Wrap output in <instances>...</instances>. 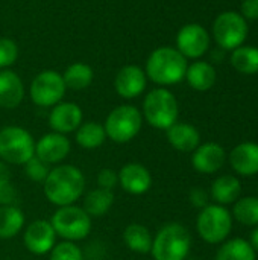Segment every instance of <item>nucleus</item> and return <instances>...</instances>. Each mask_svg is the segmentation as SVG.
<instances>
[{
    "label": "nucleus",
    "mask_w": 258,
    "mask_h": 260,
    "mask_svg": "<svg viewBox=\"0 0 258 260\" xmlns=\"http://www.w3.org/2000/svg\"><path fill=\"white\" fill-rule=\"evenodd\" d=\"M87 189L84 172L75 166L61 163L50 168L47 178L43 183V193L46 200L55 207L76 204L82 200Z\"/></svg>",
    "instance_id": "f257e3e1"
},
{
    "label": "nucleus",
    "mask_w": 258,
    "mask_h": 260,
    "mask_svg": "<svg viewBox=\"0 0 258 260\" xmlns=\"http://www.w3.org/2000/svg\"><path fill=\"white\" fill-rule=\"evenodd\" d=\"M187 67V58H184L178 49L163 46L149 55L144 73L148 79L160 87H169L181 82L186 78Z\"/></svg>",
    "instance_id": "f03ea898"
},
{
    "label": "nucleus",
    "mask_w": 258,
    "mask_h": 260,
    "mask_svg": "<svg viewBox=\"0 0 258 260\" xmlns=\"http://www.w3.org/2000/svg\"><path fill=\"white\" fill-rule=\"evenodd\" d=\"M192 247L189 230L179 222L163 225L152 241L151 254L154 260H186Z\"/></svg>",
    "instance_id": "7ed1b4c3"
},
{
    "label": "nucleus",
    "mask_w": 258,
    "mask_h": 260,
    "mask_svg": "<svg viewBox=\"0 0 258 260\" xmlns=\"http://www.w3.org/2000/svg\"><path fill=\"white\" fill-rule=\"evenodd\" d=\"M143 120L155 129H167L178 122L179 107L175 94L166 87L151 90L143 101Z\"/></svg>",
    "instance_id": "20e7f679"
},
{
    "label": "nucleus",
    "mask_w": 258,
    "mask_h": 260,
    "mask_svg": "<svg viewBox=\"0 0 258 260\" xmlns=\"http://www.w3.org/2000/svg\"><path fill=\"white\" fill-rule=\"evenodd\" d=\"M56 236L62 241L79 242L84 241L93 229V219L87 212L76 204L56 207L52 218L49 219Z\"/></svg>",
    "instance_id": "39448f33"
},
{
    "label": "nucleus",
    "mask_w": 258,
    "mask_h": 260,
    "mask_svg": "<svg viewBox=\"0 0 258 260\" xmlns=\"http://www.w3.org/2000/svg\"><path fill=\"white\" fill-rule=\"evenodd\" d=\"M35 155L33 136L18 125L0 129V160L6 165L23 166Z\"/></svg>",
    "instance_id": "423d86ee"
},
{
    "label": "nucleus",
    "mask_w": 258,
    "mask_h": 260,
    "mask_svg": "<svg viewBox=\"0 0 258 260\" xmlns=\"http://www.w3.org/2000/svg\"><path fill=\"white\" fill-rule=\"evenodd\" d=\"M143 126V114L134 105H119L109 111L103 128L106 139L114 143L125 145L134 140Z\"/></svg>",
    "instance_id": "0eeeda50"
},
{
    "label": "nucleus",
    "mask_w": 258,
    "mask_h": 260,
    "mask_svg": "<svg viewBox=\"0 0 258 260\" xmlns=\"http://www.w3.org/2000/svg\"><path fill=\"white\" fill-rule=\"evenodd\" d=\"M196 229L199 236L208 244L224 242L233 229L231 213L219 204H208L204 207L196 219Z\"/></svg>",
    "instance_id": "6e6552de"
},
{
    "label": "nucleus",
    "mask_w": 258,
    "mask_h": 260,
    "mask_svg": "<svg viewBox=\"0 0 258 260\" xmlns=\"http://www.w3.org/2000/svg\"><path fill=\"white\" fill-rule=\"evenodd\" d=\"M65 84L62 75L56 70H43L30 82L29 96L36 107L52 108L62 102L65 94Z\"/></svg>",
    "instance_id": "1a4fd4ad"
},
{
    "label": "nucleus",
    "mask_w": 258,
    "mask_h": 260,
    "mask_svg": "<svg viewBox=\"0 0 258 260\" xmlns=\"http://www.w3.org/2000/svg\"><path fill=\"white\" fill-rule=\"evenodd\" d=\"M213 35L216 43L227 49L234 50L243 44L248 35V23L246 20L234 11L222 12L213 24Z\"/></svg>",
    "instance_id": "9d476101"
},
{
    "label": "nucleus",
    "mask_w": 258,
    "mask_h": 260,
    "mask_svg": "<svg viewBox=\"0 0 258 260\" xmlns=\"http://www.w3.org/2000/svg\"><path fill=\"white\" fill-rule=\"evenodd\" d=\"M21 233L24 248L35 256L49 254L58 238L49 219H35L24 225Z\"/></svg>",
    "instance_id": "9b49d317"
},
{
    "label": "nucleus",
    "mask_w": 258,
    "mask_h": 260,
    "mask_svg": "<svg viewBox=\"0 0 258 260\" xmlns=\"http://www.w3.org/2000/svg\"><path fill=\"white\" fill-rule=\"evenodd\" d=\"M71 151V142L67 136L59 133H47L35 140V157L46 165L56 166L61 165Z\"/></svg>",
    "instance_id": "f8f14e48"
},
{
    "label": "nucleus",
    "mask_w": 258,
    "mask_h": 260,
    "mask_svg": "<svg viewBox=\"0 0 258 260\" xmlns=\"http://www.w3.org/2000/svg\"><path fill=\"white\" fill-rule=\"evenodd\" d=\"M210 47V35L198 23L182 26L176 35V49L184 58H201Z\"/></svg>",
    "instance_id": "ddd939ff"
},
{
    "label": "nucleus",
    "mask_w": 258,
    "mask_h": 260,
    "mask_svg": "<svg viewBox=\"0 0 258 260\" xmlns=\"http://www.w3.org/2000/svg\"><path fill=\"white\" fill-rule=\"evenodd\" d=\"M119 174V186L129 195H144L152 187V174L151 171L138 163L129 161L120 168Z\"/></svg>",
    "instance_id": "4468645a"
},
{
    "label": "nucleus",
    "mask_w": 258,
    "mask_h": 260,
    "mask_svg": "<svg viewBox=\"0 0 258 260\" xmlns=\"http://www.w3.org/2000/svg\"><path fill=\"white\" fill-rule=\"evenodd\" d=\"M84 122V113L75 102H59L52 107L49 114V126L52 131L59 134L75 133Z\"/></svg>",
    "instance_id": "2eb2a0df"
},
{
    "label": "nucleus",
    "mask_w": 258,
    "mask_h": 260,
    "mask_svg": "<svg viewBox=\"0 0 258 260\" xmlns=\"http://www.w3.org/2000/svg\"><path fill=\"white\" fill-rule=\"evenodd\" d=\"M148 85V76L138 66L129 64L122 67L114 78L116 93L123 99H135L144 93Z\"/></svg>",
    "instance_id": "dca6fc26"
},
{
    "label": "nucleus",
    "mask_w": 258,
    "mask_h": 260,
    "mask_svg": "<svg viewBox=\"0 0 258 260\" xmlns=\"http://www.w3.org/2000/svg\"><path fill=\"white\" fill-rule=\"evenodd\" d=\"M227 160L225 149L213 142L199 145L192 155L193 168L201 174H214L217 172Z\"/></svg>",
    "instance_id": "f3484780"
},
{
    "label": "nucleus",
    "mask_w": 258,
    "mask_h": 260,
    "mask_svg": "<svg viewBox=\"0 0 258 260\" xmlns=\"http://www.w3.org/2000/svg\"><path fill=\"white\" fill-rule=\"evenodd\" d=\"M24 99V84L21 78L9 70H0V107L5 110L17 108Z\"/></svg>",
    "instance_id": "a211bd4d"
},
{
    "label": "nucleus",
    "mask_w": 258,
    "mask_h": 260,
    "mask_svg": "<svg viewBox=\"0 0 258 260\" xmlns=\"http://www.w3.org/2000/svg\"><path fill=\"white\" fill-rule=\"evenodd\" d=\"M166 136L172 148L179 152H193L201 145L199 131L186 122H175L166 129Z\"/></svg>",
    "instance_id": "6ab92c4d"
},
{
    "label": "nucleus",
    "mask_w": 258,
    "mask_h": 260,
    "mask_svg": "<svg viewBox=\"0 0 258 260\" xmlns=\"http://www.w3.org/2000/svg\"><path fill=\"white\" fill-rule=\"evenodd\" d=\"M230 163L233 169L243 177L258 174V145L245 142L237 145L230 154Z\"/></svg>",
    "instance_id": "aec40b11"
},
{
    "label": "nucleus",
    "mask_w": 258,
    "mask_h": 260,
    "mask_svg": "<svg viewBox=\"0 0 258 260\" xmlns=\"http://www.w3.org/2000/svg\"><path fill=\"white\" fill-rule=\"evenodd\" d=\"M113 204H114V192L113 190L94 187V189L84 193L81 207L93 219V218L105 216L111 210Z\"/></svg>",
    "instance_id": "412c9836"
},
{
    "label": "nucleus",
    "mask_w": 258,
    "mask_h": 260,
    "mask_svg": "<svg viewBox=\"0 0 258 260\" xmlns=\"http://www.w3.org/2000/svg\"><path fill=\"white\" fill-rule=\"evenodd\" d=\"M122 238L129 251L137 254H151L154 235L146 225L140 222H131L125 227Z\"/></svg>",
    "instance_id": "4be33fe9"
},
{
    "label": "nucleus",
    "mask_w": 258,
    "mask_h": 260,
    "mask_svg": "<svg viewBox=\"0 0 258 260\" xmlns=\"http://www.w3.org/2000/svg\"><path fill=\"white\" fill-rule=\"evenodd\" d=\"M26 225V216L23 210L14 206H0V239L9 241L20 235Z\"/></svg>",
    "instance_id": "5701e85b"
},
{
    "label": "nucleus",
    "mask_w": 258,
    "mask_h": 260,
    "mask_svg": "<svg viewBox=\"0 0 258 260\" xmlns=\"http://www.w3.org/2000/svg\"><path fill=\"white\" fill-rule=\"evenodd\" d=\"M75 140L79 148L87 149V151L100 148L106 140L103 123H99L94 120L82 122L81 126L75 131Z\"/></svg>",
    "instance_id": "b1692460"
},
{
    "label": "nucleus",
    "mask_w": 258,
    "mask_h": 260,
    "mask_svg": "<svg viewBox=\"0 0 258 260\" xmlns=\"http://www.w3.org/2000/svg\"><path fill=\"white\" fill-rule=\"evenodd\" d=\"M186 79L189 85L196 91H207L216 82V70L205 61H195L187 67Z\"/></svg>",
    "instance_id": "393cba45"
},
{
    "label": "nucleus",
    "mask_w": 258,
    "mask_h": 260,
    "mask_svg": "<svg viewBox=\"0 0 258 260\" xmlns=\"http://www.w3.org/2000/svg\"><path fill=\"white\" fill-rule=\"evenodd\" d=\"M242 184L234 175H222L211 184V197L219 206H227L239 200Z\"/></svg>",
    "instance_id": "a878e982"
},
{
    "label": "nucleus",
    "mask_w": 258,
    "mask_h": 260,
    "mask_svg": "<svg viewBox=\"0 0 258 260\" xmlns=\"http://www.w3.org/2000/svg\"><path fill=\"white\" fill-rule=\"evenodd\" d=\"M62 79H64V84L67 88L79 91V90H85L87 87L91 85V82L94 79V72H93L91 66H88L85 62H73L64 70Z\"/></svg>",
    "instance_id": "bb28decb"
},
{
    "label": "nucleus",
    "mask_w": 258,
    "mask_h": 260,
    "mask_svg": "<svg viewBox=\"0 0 258 260\" xmlns=\"http://www.w3.org/2000/svg\"><path fill=\"white\" fill-rule=\"evenodd\" d=\"M216 260H255V250L245 239H230L219 248Z\"/></svg>",
    "instance_id": "cd10ccee"
},
{
    "label": "nucleus",
    "mask_w": 258,
    "mask_h": 260,
    "mask_svg": "<svg viewBox=\"0 0 258 260\" xmlns=\"http://www.w3.org/2000/svg\"><path fill=\"white\" fill-rule=\"evenodd\" d=\"M231 64L243 75H255L258 73V49L252 46H240L234 49Z\"/></svg>",
    "instance_id": "c85d7f7f"
},
{
    "label": "nucleus",
    "mask_w": 258,
    "mask_h": 260,
    "mask_svg": "<svg viewBox=\"0 0 258 260\" xmlns=\"http://www.w3.org/2000/svg\"><path fill=\"white\" fill-rule=\"evenodd\" d=\"M234 218L243 225H258V198L246 197L239 200L233 209Z\"/></svg>",
    "instance_id": "c756f323"
},
{
    "label": "nucleus",
    "mask_w": 258,
    "mask_h": 260,
    "mask_svg": "<svg viewBox=\"0 0 258 260\" xmlns=\"http://www.w3.org/2000/svg\"><path fill=\"white\" fill-rule=\"evenodd\" d=\"M49 260H84V253L78 242L61 241L49 253Z\"/></svg>",
    "instance_id": "7c9ffc66"
},
{
    "label": "nucleus",
    "mask_w": 258,
    "mask_h": 260,
    "mask_svg": "<svg viewBox=\"0 0 258 260\" xmlns=\"http://www.w3.org/2000/svg\"><path fill=\"white\" fill-rule=\"evenodd\" d=\"M23 169H24L26 177H27L30 181L40 183V184L44 183V180L47 178V175H49V172H50V166L46 165L44 161H41L40 158H36L35 155H33L29 161H26V163L23 165Z\"/></svg>",
    "instance_id": "2f4dec72"
},
{
    "label": "nucleus",
    "mask_w": 258,
    "mask_h": 260,
    "mask_svg": "<svg viewBox=\"0 0 258 260\" xmlns=\"http://www.w3.org/2000/svg\"><path fill=\"white\" fill-rule=\"evenodd\" d=\"M18 56V47L17 43L8 37L0 38V70L9 69Z\"/></svg>",
    "instance_id": "473e14b6"
},
{
    "label": "nucleus",
    "mask_w": 258,
    "mask_h": 260,
    "mask_svg": "<svg viewBox=\"0 0 258 260\" xmlns=\"http://www.w3.org/2000/svg\"><path fill=\"white\" fill-rule=\"evenodd\" d=\"M96 183H97V187H102V189H106V190H113L114 192V189L119 186V174L114 169L103 168V169H100L97 172Z\"/></svg>",
    "instance_id": "72a5a7b5"
},
{
    "label": "nucleus",
    "mask_w": 258,
    "mask_h": 260,
    "mask_svg": "<svg viewBox=\"0 0 258 260\" xmlns=\"http://www.w3.org/2000/svg\"><path fill=\"white\" fill-rule=\"evenodd\" d=\"M17 198H18V193L12 183L0 187V206H14L17 204Z\"/></svg>",
    "instance_id": "f704fd0d"
},
{
    "label": "nucleus",
    "mask_w": 258,
    "mask_h": 260,
    "mask_svg": "<svg viewBox=\"0 0 258 260\" xmlns=\"http://www.w3.org/2000/svg\"><path fill=\"white\" fill-rule=\"evenodd\" d=\"M190 203H192L195 207H198V209L202 210L204 207L208 206V193H207L204 189L196 187V189H193V190L190 192Z\"/></svg>",
    "instance_id": "c9c22d12"
},
{
    "label": "nucleus",
    "mask_w": 258,
    "mask_h": 260,
    "mask_svg": "<svg viewBox=\"0 0 258 260\" xmlns=\"http://www.w3.org/2000/svg\"><path fill=\"white\" fill-rule=\"evenodd\" d=\"M242 17L249 20L258 18V0H243L242 3Z\"/></svg>",
    "instance_id": "e433bc0d"
},
{
    "label": "nucleus",
    "mask_w": 258,
    "mask_h": 260,
    "mask_svg": "<svg viewBox=\"0 0 258 260\" xmlns=\"http://www.w3.org/2000/svg\"><path fill=\"white\" fill-rule=\"evenodd\" d=\"M12 183V178H11V169L9 166L0 160V187L2 186H8Z\"/></svg>",
    "instance_id": "4c0bfd02"
},
{
    "label": "nucleus",
    "mask_w": 258,
    "mask_h": 260,
    "mask_svg": "<svg viewBox=\"0 0 258 260\" xmlns=\"http://www.w3.org/2000/svg\"><path fill=\"white\" fill-rule=\"evenodd\" d=\"M251 245H252V248L255 250V251H258V225L257 229L252 232V235H251V242H249Z\"/></svg>",
    "instance_id": "58836bf2"
}]
</instances>
